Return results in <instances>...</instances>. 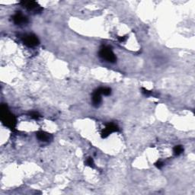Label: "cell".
<instances>
[{
  "mask_svg": "<svg viewBox=\"0 0 195 195\" xmlns=\"http://www.w3.org/2000/svg\"><path fill=\"white\" fill-rule=\"evenodd\" d=\"M99 55L101 58L105 59L109 63H115V61L117 60L116 56L113 53L112 50L107 46H104L101 48Z\"/></svg>",
  "mask_w": 195,
  "mask_h": 195,
  "instance_id": "7a4b0ae2",
  "label": "cell"
},
{
  "mask_svg": "<svg viewBox=\"0 0 195 195\" xmlns=\"http://www.w3.org/2000/svg\"><path fill=\"white\" fill-rule=\"evenodd\" d=\"M184 151V149L182 146H175L173 149V153L175 156H179L180 154H182Z\"/></svg>",
  "mask_w": 195,
  "mask_h": 195,
  "instance_id": "30bf717a",
  "label": "cell"
},
{
  "mask_svg": "<svg viewBox=\"0 0 195 195\" xmlns=\"http://www.w3.org/2000/svg\"><path fill=\"white\" fill-rule=\"evenodd\" d=\"M23 42L27 46H35L39 44V40L34 34H26L24 36Z\"/></svg>",
  "mask_w": 195,
  "mask_h": 195,
  "instance_id": "3957f363",
  "label": "cell"
},
{
  "mask_svg": "<svg viewBox=\"0 0 195 195\" xmlns=\"http://www.w3.org/2000/svg\"><path fill=\"white\" fill-rule=\"evenodd\" d=\"M163 165L164 164L162 163V162H160V161H158V162H157V163L155 164V165H156V166L157 167V168H161L163 166Z\"/></svg>",
  "mask_w": 195,
  "mask_h": 195,
  "instance_id": "4fadbf2b",
  "label": "cell"
},
{
  "mask_svg": "<svg viewBox=\"0 0 195 195\" xmlns=\"http://www.w3.org/2000/svg\"><path fill=\"white\" fill-rule=\"evenodd\" d=\"M92 103L95 107H98L101 103V94L98 89L95 91L92 95Z\"/></svg>",
  "mask_w": 195,
  "mask_h": 195,
  "instance_id": "52a82bcc",
  "label": "cell"
},
{
  "mask_svg": "<svg viewBox=\"0 0 195 195\" xmlns=\"http://www.w3.org/2000/svg\"><path fill=\"white\" fill-rule=\"evenodd\" d=\"M31 116H32V117H34V118L37 119L39 117V115L37 113H36V112H32V113L31 114Z\"/></svg>",
  "mask_w": 195,
  "mask_h": 195,
  "instance_id": "5bb4252c",
  "label": "cell"
},
{
  "mask_svg": "<svg viewBox=\"0 0 195 195\" xmlns=\"http://www.w3.org/2000/svg\"><path fill=\"white\" fill-rule=\"evenodd\" d=\"M86 165H89L91 167H94V161L91 158H88L87 160H86Z\"/></svg>",
  "mask_w": 195,
  "mask_h": 195,
  "instance_id": "8fae6325",
  "label": "cell"
},
{
  "mask_svg": "<svg viewBox=\"0 0 195 195\" xmlns=\"http://www.w3.org/2000/svg\"><path fill=\"white\" fill-rule=\"evenodd\" d=\"M37 137L38 138L39 140L44 141V142H47V141H49L52 138L51 134L45 132H43V131H40V132L37 133Z\"/></svg>",
  "mask_w": 195,
  "mask_h": 195,
  "instance_id": "ba28073f",
  "label": "cell"
},
{
  "mask_svg": "<svg viewBox=\"0 0 195 195\" xmlns=\"http://www.w3.org/2000/svg\"><path fill=\"white\" fill-rule=\"evenodd\" d=\"M119 130L118 127L115 124H108L105 126L104 130H103L102 135L104 137H107L110 134L113 132H116Z\"/></svg>",
  "mask_w": 195,
  "mask_h": 195,
  "instance_id": "277c9868",
  "label": "cell"
},
{
  "mask_svg": "<svg viewBox=\"0 0 195 195\" xmlns=\"http://www.w3.org/2000/svg\"><path fill=\"white\" fill-rule=\"evenodd\" d=\"M98 90H99L100 93H101V95H104L106 96L110 95L111 93V89H109V88H99Z\"/></svg>",
  "mask_w": 195,
  "mask_h": 195,
  "instance_id": "9c48e42d",
  "label": "cell"
},
{
  "mask_svg": "<svg viewBox=\"0 0 195 195\" xmlns=\"http://www.w3.org/2000/svg\"><path fill=\"white\" fill-rule=\"evenodd\" d=\"M14 23L15 25H24L27 22V18L25 16H24L21 12H17L15 15H14L12 17Z\"/></svg>",
  "mask_w": 195,
  "mask_h": 195,
  "instance_id": "8992f818",
  "label": "cell"
},
{
  "mask_svg": "<svg viewBox=\"0 0 195 195\" xmlns=\"http://www.w3.org/2000/svg\"><path fill=\"white\" fill-rule=\"evenodd\" d=\"M1 119L5 125L11 129L15 128L16 125V119L13 115H12L7 109V106L2 105L1 107Z\"/></svg>",
  "mask_w": 195,
  "mask_h": 195,
  "instance_id": "6da1fadb",
  "label": "cell"
},
{
  "mask_svg": "<svg viewBox=\"0 0 195 195\" xmlns=\"http://www.w3.org/2000/svg\"><path fill=\"white\" fill-rule=\"evenodd\" d=\"M21 4L22 5V6L25 7V8H27V10L29 11H36L37 10V8L39 9H41L40 8V6H38L36 2H33V1H23V2H21Z\"/></svg>",
  "mask_w": 195,
  "mask_h": 195,
  "instance_id": "5b68a950",
  "label": "cell"
},
{
  "mask_svg": "<svg viewBox=\"0 0 195 195\" xmlns=\"http://www.w3.org/2000/svg\"><path fill=\"white\" fill-rule=\"evenodd\" d=\"M142 92H143V94H144L145 95H146V96H149V95H151L152 94H153V92H152V91L147 90V89H144V88H143L142 89Z\"/></svg>",
  "mask_w": 195,
  "mask_h": 195,
  "instance_id": "7c38bea8",
  "label": "cell"
}]
</instances>
